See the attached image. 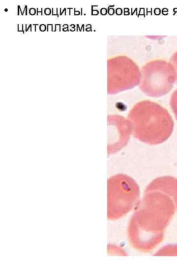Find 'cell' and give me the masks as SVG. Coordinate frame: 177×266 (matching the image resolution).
Returning <instances> with one entry per match:
<instances>
[{"label":"cell","mask_w":177,"mask_h":266,"mask_svg":"<svg viewBox=\"0 0 177 266\" xmlns=\"http://www.w3.org/2000/svg\"><path fill=\"white\" fill-rule=\"evenodd\" d=\"M171 63L175 68L177 74V51L175 53L171 59Z\"/></svg>","instance_id":"obj_7"},{"label":"cell","mask_w":177,"mask_h":266,"mask_svg":"<svg viewBox=\"0 0 177 266\" xmlns=\"http://www.w3.org/2000/svg\"><path fill=\"white\" fill-rule=\"evenodd\" d=\"M155 65V70L145 72L140 87L147 95L159 97L172 90L177 80V74L171 63L160 60Z\"/></svg>","instance_id":"obj_4"},{"label":"cell","mask_w":177,"mask_h":266,"mask_svg":"<svg viewBox=\"0 0 177 266\" xmlns=\"http://www.w3.org/2000/svg\"><path fill=\"white\" fill-rule=\"evenodd\" d=\"M170 104L175 118L177 120V89L174 91L171 96Z\"/></svg>","instance_id":"obj_6"},{"label":"cell","mask_w":177,"mask_h":266,"mask_svg":"<svg viewBox=\"0 0 177 266\" xmlns=\"http://www.w3.org/2000/svg\"><path fill=\"white\" fill-rule=\"evenodd\" d=\"M128 226V238L136 250L148 252L162 240L177 208V178L161 176L146 187Z\"/></svg>","instance_id":"obj_1"},{"label":"cell","mask_w":177,"mask_h":266,"mask_svg":"<svg viewBox=\"0 0 177 266\" xmlns=\"http://www.w3.org/2000/svg\"><path fill=\"white\" fill-rule=\"evenodd\" d=\"M133 136L140 141L154 145L167 140L172 133L174 121L168 110L149 100L136 103L127 116Z\"/></svg>","instance_id":"obj_2"},{"label":"cell","mask_w":177,"mask_h":266,"mask_svg":"<svg viewBox=\"0 0 177 266\" xmlns=\"http://www.w3.org/2000/svg\"><path fill=\"white\" fill-rule=\"evenodd\" d=\"M107 200L108 219H119L138 204L139 187L130 176L117 174L108 180Z\"/></svg>","instance_id":"obj_3"},{"label":"cell","mask_w":177,"mask_h":266,"mask_svg":"<svg viewBox=\"0 0 177 266\" xmlns=\"http://www.w3.org/2000/svg\"><path fill=\"white\" fill-rule=\"evenodd\" d=\"M114 121L110 117L108 121L111 132V142L108 144V154H114L126 145L132 134V129L129 121L122 116H113Z\"/></svg>","instance_id":"obj_5"}]
</instances>
